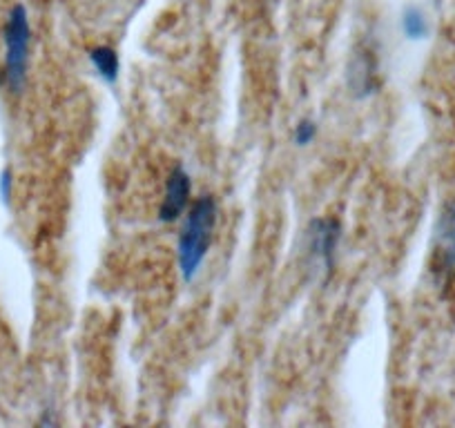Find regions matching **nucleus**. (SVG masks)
Segmentation results:
<instances>
[{
	"mask_svg": "<svg viewBox=\"0 0 455 428\" xmlns=\"http://www.w3.org/2000/svg\"><path fill=\"white\" fill-rule=\"evenodd\" d=\"M402 28H404V34L411 38V41H419V38L427 36V20H424L422 12L415 10V7H411V10L404 12Z\"/></svg>",
	"mask_w": 455,
	"mask_h": 428,
	"instance_id": "obj_8",
	"label": "nucleus"
},
{
	"mask_svg": "<svg viewBox=\"0 0 455 428\" xmlns=\"http://www.w3.org/2000/svg\"><path fill=\"white\" fill-rule=\"evenodd\" d=\"M90 60L92 65H94L96 74H99L103 81L108 83H114L116 78H119V69H121V63H119V54L112 50V47H94V50L90 52Z\"/></svg>",
	"mask_w": 455,
	"mask_h": 428,
	"instance_id": "obj_6",
	"label": "nucleus"
},
{
	"mask_svg": "<svg viewBox=\"0 0 455 428\" xmlns=\"http://www.w3.org/2000/svg\"><path fill=\"white\" fill-rule=\"evenodd\" d=\"M12 192H14V177H12V170L5 168L0 174V196H3L5 203H10Z\"/></svg>",
	"mask_w": 455,
	"mask_h": 428,
	"instance_id": "obj_10",
	"label": "nucleus"
},
{
	"mask_svg": "<svg viewBox=\"0 0 455 428\" xmlns=\"http://www.w3.org/2000/svg\"><path fill=\"white\" fill-rule=\"evenodd\" d=\"M437 266L446 279L455 274V203H446L437 224Z\"/></svg>",
	"mask_w": 455,
	"mask_h": 428,
	"instance_id": "obj_4",
	"label": "nucleus"
},
{
	"mask_svg": "<svg viewBox=\"0 0 455 428\" xmlns=\"http://www.w3.org/2000/svg\"><path fill=\"white\" fill-rule=\"evenodd\" d=\"M339 221L335 219H317L313 221L308 230L310 237V250L317 255V259L322 261L323 268H332V259H335L337 243H339Z\"/></svg>",
	"mask_w": 455,
	"mask_h": 428,
	"instance_id": "obj_5",
	"label": "nucleus"
},
{
	"mask_svg": "<svg viewBox=\"0 0 455 428\" xmlns=\"http://www.w3.org/2000/svg\"><path fill=\"white\" fill-rule=\"evenodd\" d=\"M190 192L192 181L188 177V172L183 168H174L172 174L168 177V183H165L164 203L159 208V219L164 224H170V221L181 217V212L190 203Z\"/></svg>",
	"mask_w": 455,
	"mask_h": 428,
	"instance_id": "obj_3",
	"label": "nucleus"
},
{
	"mask_svg": "<svg viewBox=\"0 0 455 428\" xmlns=\"http://www.w3.org/2000/svg\"><path fill=\"white\" fill-rule=\"evenodd\" d=\"M5 81L14 94H19L28 81L29 45H32V28L23 5H16L7 16L5 25Z\"/></svg>",
	"mask_w": 455,
	"mask_h": 428,
	"instance_id": "obj_2",
	"label": "nucleus"
},
{
	"mask_svg": "<svg viewBox=\"0 0 455 428\" xmlns=\"http://www.w3.org/2000/svg\"><path fill=\"white\" fill-rule=\"evenodd\" d=\"M315 134H317V125H315L313 121H310V119L299 121V123H297V128H295V143H297V146H301V147L308 146V143H313Z\"/></svg>",
	"mask_w": 455,
	"mask_h": 428,
	"instance_id": "obj_9",
	"label": "nucleus"
},
{
	"mask_svg": "<svg viewBox=\"0 0 455 428\" xmlns=\"http://www.w3.org/2000/svg\"><path fill=\"white\" fill-rule=\"evenodd\" d=\"M375 67L371 56L362 54L357 56V60L353 63V72H351V91H355V96H369L371 91L375 90Z\"/></svg>",
	"mask_w": 455,
	"mask_h": 428,
	"instance_id": "obj_7",
	"label": "nucleus"
},
{
	"mask_svg": "<svg viewBox=\"0 0 455 428\" xmlns=\"http://www.w3.org/2000/svg\"><path fill=\"white\" fill-rule=\"evenodd\" d=\"M214 226H217V201L214 196L205 194L195 201L179 237V268L183 281H192L199 273L210 250Z\"/></svg>",
	"mask_w": 455,
	"mask_h": 428,
	"instance_id": "obj_1",
	"label": "nucleus"
}]
</instances>
